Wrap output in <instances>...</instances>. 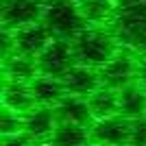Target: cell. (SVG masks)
Here are the masks:
<instances>
[{"mask_svg":"<svg viewBox=\"0 0 146 146\" xmlns=\"http://www.w3.org/2000/svg\"><path fill=\"white\" fill-rule=\"evenodd\" d=\"M111 31L124 48L146 57V0H116Z\"/></svg>","mask_w":146,"mask_h":146,"instance_id":"obj_1","label":"cell"},{"mask_svg":"<svg viewBox=\"0 0 146 146\" xmlns=\"http://www.w3.org/2000/svg\"><path fill=\"white\" fill-rule=\"evenodd\" d=\"M72 46L79 63L96 70L118 55V39L113 31H105L100 26H87L81 35L72 39Z\"/></svg>","mask_w":146,"mask_h":146,"instance_id":"obj_2","label":"cell"},{"mask_svg":"<svg viewBox=\"0 0 146 146\" xmlns=\"http://www.w3.org/2000/svg\"><path fill=\"white\" fill-rule=\"evenodd\" d=\"M42 22L48 26L55 39H74L87 29V20L74 0H50L46 5Z\"/></svg>","mask_w":146,"mask_h":146,"instance_id":"obj_3","label":"cell"},{"mask_svg":"<svg viewBox=\"0 0 146 146\" xmlns=\"http://www.w3.org/2000/svg\"><path fill=\"white\" fill-rule=\"evenodd\" d=\"M76 63H79V59H76L74 46L68 39H52L46 46V50L37 57L39 74L55 76V79H63Z\"/></svg>","mask_w":146,"mask_h":146,"instance_id":"obj_4","label":"cell"},{"mask_svg":"<svg viewBox=\"0 0 146 146\" xmlns=\"http://www.w3.org/2000/svg\"><path fill=\"white\" fill-rule=\"evenodd\" d=\"M137 66H140V61H135V57L131 52H120L118 50V55L113 59L107 61L103 68H98L100 83L105 87L120 92L122 87L133 83V79L137 76Z\"/></svg>","mask_w":146,"mask_h":146,"instance_id":"obj_5","label":"cell"},{"mask_svg":"<svg viewBox=\"0 0 146 146\" xmlns=\"http://www.w3.org/2000/svg\"><path fill=\"white\" fill-rule=\"evenodd\" d=\"M46 5L42 0H5L2 7V24L9 31H18L22 26L42 22Z\"/></svg>","mask_w":146,"mask_h":146,"instance_id":"obj_6","label":"cell"},{"mask_svg":"<svg viewBox=\"0 0 146 146\" xmlns=\"http://www.w3.org/2000/svg\"><path fill=\"white\" fill-rule=\"evenodd\" d=\"M13 39H15V55L37 59L55 37H52V33L48 31V26L44 22H35V24L13 31Z\"/></svg>","mask_w":146,"mask_h":146,"instance_id":"obj_7","label":"cell"},{"mask_svg":"<svg viewBox=\"0 0 146 146\" xmlns=\"http://www.w3.org/2000/svg\"><path fill=\"white\" fill-rule=\"evenodd\" d=\"M92 142L100 146H127L131 133V120L124 116H111L105 120H96L90 127Z\"/></svg>","mask_w":146,"mask_h":146,"instance_id":"obj_8","label":"cell"},{"mask_svg":"<svg viewBox=\"0 0 146 146\" xmlns=\"http://www.w3.org/2000/svg\"><path fill=\"white\" fill-rule=\"evenodd\" d=\"M57 124H59V120H57L55 107L37 105L33 111H29L24 116V133H29L33 142H50Z\"/></svg>","mask_w":146,"mask_h":146,"instance_id":"obj_9","label":"cell"},{"mask_svg":"<svg viewBox=\"0 0 146 146\" xmlns=\"http://www.w3.org/2000/svg\"><path fill=\"white\" fill-rule=\"evenodd\" d=\"M63 83H66L68 94L83 96V98L92 96L98 87L103 85V83H100V74H98L96 68L83 66V63H76V66L63 76Z\"/></svg>","mask_w":146,"mask_h":146,"instance_id":"obj_10","label":"cell"},{"mask_svg":"<svg viewBox=\"0 0 146 146\" xmlns=\"http://www.w3.org/2000/svg\"><path fill=\"white\" fill-rule=\"evenodd\" d=\"M55 113H57V120L59 122L81 124V127H92V124H94V116H92L90 103H87V98H83V96L68 94L55 107Z\"/></svg>","mask_w":146,"mask_h":146,"instance_id":"obj_11","label":"cell"},{"mask_svg":"<svg viewBox=\"0 0 146 146\" xmlns=\"http://www.w3.org/2000/svg\"><path fill=\"white\" fill-rule=\"evenodd\" d=\"M31 90H33L35 103L39 107H57L68 96L63 79L46 76V74H39V76H35V79L31 81Z\"/></svg>","mask_w":146,"mask_h":146,"instance_id":"obj_12","label":"cell"},{"mask_svg":"<svg viewBox=\"0 0 146 146\" xmlns=\"http://www.w3.org/2000/svg\"><path fill=\"white\" fill-rule=\"evenodd\" d=\"M2 100H5V107H9L20 116H26L29 111H33L37 107L31 83H22V81H13V79H7Z\"/></svg>","mask_w":146,"mask_h":146,"instance_id":"obj_13","label":"cell"},{"mask_svg":"<svg viewBox=\"0 0 146 146\" xmlns=\"http://www.w3.org/2000/svg\"><path fill=\"white\" fill-rule=\"evenodd\" d=\"M87 103H90L94 122L120 113V94H118V90H111V87L100 85L92 96H87Z\"/></svg>","mask_w":146,"mask_h":146,"instance_id":"obj_14","label":"cell"},{"mask_svg":"<svg viewBox=\"0 0 146 146\" xmlns=\"http://www.w3.org/2000/svg\"><path fill=\"white\" fill-rule=\"evenodd\" d=\"M120 116L129 120H140L146 118V90L140 83H131V85L122 87L120 92Z\"/></svg>","mask_w":146,"mask_h":146,"instance_id":"obj_15","label":"cell"},{"mask_svg":"<svg viewBox=\"0 0 146 146\" xmlns=\"http://www.w3.org/2000/svg\"><path fill=\"white\" fill-rule=\"evenodd\" d=\"M50 144L52 146H90L92 144V131H90V127L59 122L55 133H52Z\"/></svg>","mask_w":146,"mask_h":146,"instance_id":"obj_16","label":"cell"},{"mask_svg":"<svg viewBox=\"0 0 146 146\" xmlns=\"http://www.w3.org/2000/svg\"><path fill=\"white\" fill-rule=\"evenodd\" d=\"M79 7L85 20L92 24L111 22L113 13H116V0H81Z\"/></svg>","mask_w":146,"mask_h":146,"instance_id":"obj_17","label":"cell"},{"mask_svg":"<svg viewBox=\"0 0 146 146\" xmlns=\"http://www.w3.org/2000/svg\"><path fill=\"white\" fill-rule=\"evenodd\" d=\"M39 72L37 68V59L24 55H13L11 59H7V79L13 81H22V83H31L35 79V74Z\"/></svg>","mask_w":146,"mask_h":146,"instance_id":"obj_18","label":"cell"},{"mask_svg":"<svg viewBox=\"0 0 146 146\" xmlns=\"http://www.w3.org/2000/svg\"><path fill=\"white\" fill-rule=\"evenodd\" d=\"M0 131H2V135L24 131V116H20L15 111H11L9 107H5L2 113H0Z\"/></svg>","mask_w":146,"mask_h":146,"instance_id":"obj_19","label":"cell"},{"mask_svg":"<svg viewBox=\"0 0 146 146\" xmlns=\"http://www.w3.org/2000/svg\"><path fill=\"white\" fill-rule=\"evenodd\" d=\"M127 146H146V118L131 120V133Z\"/></svg>","mask_w":146,"mask_h":146,"instance_id":"obj_20","label":"cell"},{"mask_svg":"<svg viewBox=\"0 0 146 146\" xmlns=\"http://www.w3.org/2000/svg\"><path fill=\"white\" fill-rule=\"evenodd\" d=\"M35 142L31 140V135L20 131V133H11L2 137V146H33Z\"/></svg>","mask_w":146,"mask_h":146,"instance_id":"obj_21","label":"cell"},{"mask_svg":"<svg viewBox=\"0 0 146 146\" xmlns=\"http://www.w3.org/2000/svg\"><path fill=\"white\" fill-rule=\"evenodd\" d=\"M137 83L146 90V57L140 61V66H137Z\"/></svg>","mask_w":146,"mask_h":146,"instance_id":"obj_22","label":"cell"},{"mask_svg":"<svg viewBox=\"0 0 146 146\" xmlns=\"http://www.w3.org/2000/svg\"><path fill=\"white\" fill-rule=\"evenodd\" d=\"M33 146H52V144H50V142H35Z\"/></svg>","mask_w":146,"mask_h":146,"instance_id":"obj_23","label":"cell"},{"mask_svg":"<svg viewBox=\"0 0 146 146\" xmlns=\"http://www.w3.org/2000/svg\"><path fill=\"white\" fill-rule=\"evenodd\" d=\"M90 146H100V144H96V142H92V144H90Z\"/></svg>","mask_w":146,"mask_h":146,"instance_id":"obj_24","label":"cell"},{"mask_svg":"<svg viewBox=\"0 0 146 146\" xmlns=\"http://www.w3.org/2000/svg\"><path fill=\"white\" fill-rule=\"evenodd\" d=\"M76 2H81V0H76Z\"/></svg>","mask_w":146,"mask_h":146,"instance_id":"obj_25","label":"cell"}]
</instances>
